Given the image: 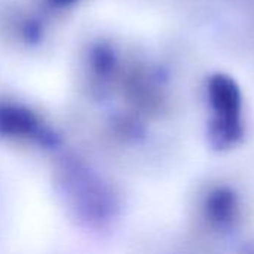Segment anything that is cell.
Wrapping results in <instances>:
<instances>
[{"label": "cell", "instance_id": "cell-1", "mask_svg": "<svg viewBox=\"0 0 254 254\" xmlns=\"http://www.w3.org/2000/svg\"><path fill=\"white\" fill-rule=\"evenodd\" d=\"M208 92L211 104L219 113V118L222 119L223 125L234 127L241 107L240 88L237 86L234 79L226 74L213 76L208 83Z\"/></svg>", "mask_w": 254, "mask_h": 254}]
</instances>
